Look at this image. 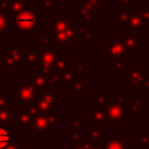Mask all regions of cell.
<instances>
[{
    "label": "cell",
    "mask_w": 149,
    "mask_h": 149,
    "mask_svg": "<svg viewBox=\"0 0 149 149\" xmlns=\"http://www.w3.org/2000/svg\"><path fill=\"white\" fill-rule=\"evenodd\" d=\"M61 118L55 114H44V113H36L33 116L31 128L30 130L34 133L35 136H43L51 126H59Z\"/></svg>",
    "instance_id": "obj_1"
},
{
    "label": "cell",
    "mask_w": 149,
    "mask_h": 149,
    "mask_svg": "<svg viewBox=\"0 0 149 149\" xmlns=\"http://www.w3.org/2000/svg\"><path fill=\"white\" fill-rule=\"evenodd\" d=\"M56 54L57 52L55 51V49L38 47V61L35 66V72H40L49 76L54 71Z\"/></svg>",
    "instance_id": "obj_2"
},
{
    "label": "cell",
    "mask_w": 149,
    "mask_h": 149,
    "mask_svg": "<svg viewBox=\"0 0 149 149\" xmlns=\"http://www.w3.org/2000/svg\"><path fill=\"white\" fill-rule=\"evenodd\" d=\"M36 24H38V19L33 9L23 10L14 16V26L15 30H29L33 29Z\"/></svg>",
    "instance_id": "obj_3"
},
{
    "label": "cell",
    "mask_w": 149,
    "mask_h": 149,
    "mask_svg": "<svg viewBox=\"0 0 149 149\" xmlns=\"http://www.w3.org/2000/svg\"><path fill=\"white\" fill-rule=\"evenodd\" d=\"M128 48L125 45L120 36L114 37L113 42L104 43V55L109 58H125L129 55Z\"/></svg>",
    "instance_id": "obj_4"
},
{
    "label": "cell",
    "mask_w": 149,
    "mask_h": 149,
    "mask_svg": "<svg viewBox=\"0 0 149 149\" xmlns=\"http://www.w3.org/2000/svg\"><path fill=\"white\" fill-rule=\"evenodd\" d=\"M37 95V92L29 83H22L17 86L15 91V99L19 104L27 106L35 101V98Z\"/></svg>",
    "instance_id": "obj_5"
},
{
    "label": "cell",
    "mask_w": 149,
    "mask_h": 149,
    "mask_svg": "<svg viewBox=\"0 0 149 149\" xmlns=\"http://www.w3.org/2000/svg\"><path fill=\"white\" fill-rule=\"evenodd\" d=\"M29 84L35 88L37 93L54 90L55 84L50 80L47 74L40 72H30L29 73Z\"/></svg>",
    "instance_id": "obj_6"
},
{
    "label": "cell",
    "mask_w": 149,
    "mask_h": 149,
    "mask_svg": "<svg viewBox=\"0 0 149 149\" xmlns=\"http://www.w3.org/2000/svg\"><path fill=\"white\" fill-rule=\"evenodd\" d=\"M104 111H105V116H106V123L105 125L118 126V123L123 120L125 109L122 106H120L115 101L108 102Z\"/></svg>",
    "instance_id": "obj_7"
},
{
    "label": "cell",
    "mask_w": 149,
    "mask_h": 149,
    "mask_svg": "<svg viewBox=\"0 0 149 149\" xmlns=\"http://www.w3.org/2000/svg\"><path fill=\"white\" fill-rule=\"evenodd\" d=\"M13 125L19 128L21 132L30 130L31 122H33V115L29 114L24 109H13Z\"/></svg>",
    "instance_id": "obj_8"
},
{
    "label": "cell",
    "mask_w": 149,
    "mask_h": 149,
    "mask_svg": "<svg viewBox=\"0 0 149 149\" xmlns=\"http://www.w3.org/2000/svg\"><path fill=\"white\" fill-rule=\"evenodd\" d=\"M29 3L20 0H0V12L3 14L16 15L23 10L29 9Z\"/></svg>",
    "instance_id": "obj_9"
},
{
    "label": "cell",
    "mask_w": 149,
    "mask_h": 149,
    "mask_svg": "<svg viewBox=\"0 0 149 149\" xmlns=\"http://www.w3.org/2000/svg\"><path fill=\"white\" fill-rule=\"evenodd\" d=\"M146 69H128L126 72V80L125 85L127 87L135 86V87H143V83L146 79Z\"/></svg>",
    "instance_id": "obj_10"
},
{
    "label": "cell",
    "mask_w": 149,
    "mask_h": 149,
    "mask_svg": "<svg viewBox=\"0 0 149 149\" xmlns=\"http://www.w3.org/2000/svg\"><path fill=\"white\" fill-rule=\"evenodd\" d=\"M52 36H54L56 44H59V45H76L78 42L77 33L73 26H71L69 29L64 31L52 34Z\"/></svg>",
    "instance_id": "obj_11"
},
{
    "label": "cell",
    "mask_w": 149,
    "mask_h": 149,
    "mask_svg": "<svg viewBox=\"0 0 149 149\" xmlns=\"http://www.w3.org/2000/svg\"><path fill=\"white\" fill-rule=\"evenodd\" d=\"M22 55V68H35L38 61V48L19 47Z\"/></svg>",
    "instance_id": "obj_12"
},
{
    "label": "cell",
    "mask_w": 149,
    "mask_h": 149,
    "mask_svg": "<svg viewBox=\"0 0 149 149\" xmlns=\"http://www.w3.org/2000/svg\"><path fill=\"white\" fill-rule=\"evenodd\" d=\"M77 8L79 10V15L77 16L78 20L90 22L92 20L98 19V10L95 8L87 6L83 0H77Z\"/></svg>",
    "instance_id": "obj_13"
},
{
    "label": "cell",
    "mask_w": 149,
    "mask_h": 149,
    "mask_svg": "<svg viewBox=\"0 0 149 149\" xmlns=\"http://www.w3.org/2000/svg\"><path fill=\"white\" fill-rule=\"evenodd\" d=\"M77 33V38L79 40H97L98 38V34L97 31H94L90 24H81V26H73Z\"/></svg>",
    "instance_id": "obj_14"
},
{
    "label": "cell",
    "mask_w": 149,
    "mask_h": 149,
    "mask_svg": "<svg viewBox=\"0 0 149 149\" xmlns=\"http://www.w3.org/2000/svg\"><path fill=\"white\" fill-rule=\"evenodd\" d=\"M71 15H66V16H59L52 20L51 23V31L52 34L56 33H61L64 31L66 29H69L71 27Z\"/></svg>",
    "instance_id": "obj_15"
},
{
    "label": "cell",
    "mask_w": 149,
    "mask_h": 149,
    "mask_svg": "<svg viewBox=\"0 0 149 149\" xmlns=\"http://www.w3.org/2000/svg\"><path fill=\"white\" fill-rule=\"evenodd\" d=\"M122 42L128 48L129 51H139L140 50V35L139 33H126L125 36H121Z\"/></svg>",
    "instance_id": "obj_16"
},
{
    "label": "cell",
    "mask_w": 149,
    "mask_h": 149,
    "mask_svg": "<svg viewBox=\"0 0 149 149\" xmlns=\"http://www.w3.org/2000/svg\"><path fill=\"white\" fill-rule=\"evenodd\" d=\"M71 64H72V59H71L70 56H68L65 52H57L55 64H54V71L62 72L65 69L70 68Z\"/></svg>",
    "instance_id": "obj_17"
},
{
    "label": "cell",
    "mask_w": 149,
    "mask_h": 149,
    "mask_svg": "<svg viewBox=\"0 0 149 149\" xmlns=\"http://www.w3.org/2000/svg\"><path fill=\"white\" fill-rule=\"evenodd\" d=\"M87 120L88 125H105L106 123V116L104 109H90L87 112Z\"/></svg>",
    "instance_id": "obj_18"
},
{
    "label": "cell",
    "mask_w": 149,
    "mask_h": 149,
    "mask_svg": "<svg viewBox=\"0 0 149 149\" xmlns=\"http://www.w3.org/2000/svg\"><path fill=\"white\" fill-rule=\"evenodd\" d=\"M88 137L92 142L102 143V126L101 125H88Z\"/></svg>",
    "instance_id": "obj_19"
},
{
    "label": "cell",
    "mask_w": 149,
    "mask_h": 149,
    "mask_svg": "<svg viewBox=\"0 0 149 149\" xmlns=\"http://www.w3.org/2000/svg\"><path fill=\"white\" fill-rule=\"evenodd\" d=\"M108 102V95L104 93L101 90L93 95V108L95 109H105Z\"/></svg>",
    "instance_id": "obj_20"
},
{
    "label": "cell",
    "mask_w": 149,
    "mask_h": 149,
    "mask_svg": "<svg viewBox=\"0 0 149 149\" xmlns=\"http://www.w3.org/2000/svg\"><path fill=\"white\" fill-rule=\"evenodd\" d=\"M70 90L72 93H87V80L83 77H77Z\"/></svg>",
    "instance_id": "obj_21"
},
{
    "label": "cell",
    "mask_w": 149,
    "mask_h": 149,
    "mask_svg": "<svg viewBox=\"0 0 149 149\" xmlns=\"http://www.w3.org/2000/svg\"><path fill=\"white\" fill-rule=\"evenodd\" d=\"M76 78H77V76H76V73L73 72V70L71 69V66L68 68V69H65L64 71L61 72V79H62V83H64V84L66 85L68 88L71 87V85L73 84V81L76 80Z\"/></svg>",
    "instance_id": "obj_22"
},
{
    "label": "cell",
    "mask_w": 149,
    "mask_h": 149,
    "mask_svg": "<svg viewBox=\"0 0 149 149\" xmlns=\"http://www.w3.org/2000/svg\"><path fill=\"white\" fill-rule=\"evenodd\" d=\"M130 16V9H115L114 10V23L115 24H121V23H127L128 19Z\"/></svg>",
    "instance_id": "obj_23"
},
{
    "label": "cell",
    "mask_w": 149,
    "mask_h": 149,
    "mask_svg": "<svg viewBox=\"0 0 149 149\" xmlns=\"http://www.w3.org/2000/svg\"><path fill=\"white\" fill-rule=\"evenodd\" d=\"M123 142H125V137L112 136L108 139L107 143L105 144V149H126Z\"/></svg>",
    "instance_id": "obj_24"
},
{
    "label": "cell",
    "mask_w": 149,
    "mask_h": 149,
    "mask_svg": "<svg viewBox=\"0 0 149 149\" xmlns=\"http://www.w3.org/2000/svg\"><path fill=\"white\" fill-rule=\"evenodd\" d=\"M109 66L113 68L115 72H123L128 66V63H126L123 58H109Z\"/></svg>",
    "instance_id": "obj_25"
},
{
    "label": "cell",
    "mask_w": 149,
    "mask_h": 149,
    "mask_svg": "<svg viewBox=\"0 0 149 149\" xmlns=\"http://www.w3.org/2000/svg\"><path fill=\"white\" fill-rule=\"evenodd\" d=\"M2 65H3V68L7 69L8 72H13L14 69L17 68L15 61L13 59V57H12L7 51H5L3 55H2Z\"/></svg>",
    "instance_id": "obj_26"
},
{
    "label": "cell",
    "mask_w": 149,
    "mask_h": 149,
    "mask_svg": "<svg viewBox=\"0 0 149 149\" xmlns=\"http://www.w3.org/2000/svg\"><path fill=\"white\" fill-rule=\"evenodd\" d=\"M13 111L0 109V127L1 126H14L13 125Z\"/></svg>",
    "instance_id": "obj_27"
},
{
    "label": "cell",
    "mask_w": 149,
    "mask_h": 149,
    "mask_svg": "<svg viewBox=\"0 0 149 149\" xmlns=\"http://www.w3.org/2000/svg\"><path fill=\"white\" fill-rule=\"evenodd\" d=\"M0 109L3 111H13V100L8 98L7 94H0Z\"/></svg>",
    "instance_id": "obj_28"
},
{
    "label": "cell",
    "mask_w": 149,
    "mask_h": 149,
    "mask_svg": "<svg viewBox=\"0 0 149 149\" xmlns=\"http://www.w3.org/2000/svg\"><path fill=\"white\" fill-rule=\"evenodd\" d=\"M71 69L73 70L77 77H81L84 73L87 72V63H73L72 62Z\"/></svg>",
    "instance_id": "obj_29"
},
{
    "label": "cell",
    "mask_w": 149,
    "mask_h": 149,
    "mask_svg": "<svg viewBox=\"0 0 149 149\" xmlns=\"http://www.w3.org/2000/svg\"><path fill=\"white\" fill-rule=\"evenodd\" d=\"M142 99L140 98V95H136V98H135V100H133L132 101V104H130V111L128 112L129 114H134V113H140L143 108H144V106H146V102L144 104H141V105H139V102L141 101Z\"/></svg>",
    "instance_id": "obj_30"
},
{
    "label": "cell",
    "mask_w": 149,
    "mask_h": 149,
    "mask_svg": "<svg viewBox=\"0 0 149 149\" xmlns=\"http://www.w3.org/2000/svg\"><path fill=\"white\" fill-rule=\"evenodd\" d=\"M10 140L12 137L9 136L8 132L5 128L0 127V149H5L10 143Z\"/></svg>",
    "instance_id": "obj_31"
},
{
    "label": "cell",
    "mask_w": 149,
    "mask_h": 149,
    "mask_svg": "<svg viewBox=\"0 0 149 149\" xmlns=\"http://www.w3.org/2000/svg\"><path fill=\"white\" fill-rule=\"evenodd\" d=\"M81 116L73 115L72 116V134H81Z\"/></svg>",
    "instance_id": "obj_32"
},
{
    "label": "cell",
    "mask_w": 149,
    "mask_h": 149,
    "mask_svg": "<svg viewBox=\"0 0 149 149\" xmlns=\"http://www.w3.org/2000/svg\"><path fill=\"white\" fill-rule=\"evenodd\" d=\"M41 43H42V47L44 48H51V49H55L56 47V42L54 40V36H43L41 37Z\"/></svg>",
    "instance_id": "obj_33"
},
{
    "label": "cell",
    "mask_w": 149,
    "mask_h": 149,
    "mask_svg": "<svg viewBox=\"0 0 149 149\" xmlns=\"http://www.w3.org/2000/svg\"><path fill=\"white\" fill-rule=\"evenodd\" d=\"M137 13L141 16V19L144 21V23L146 24H149V7L142 5L140 7V9H137Z\"/></svg>",
    "instance_id": "obj_34"
},
{
    "label": "cell",
    "mask_w": 149,
    "mask_h": 149,
    "mask_svg": "<svg viewBox=\"0 0 149 149\" xmlns=\"http://www.w3.org/2000/svg\"><path fill=\"white\" fill-rule=\"evenodd\" d=\"M38 3L42 9H54L56 8V5H57L56 0H40Z\"/></svg>",
    "instance_id": "obj_35"
},
{
    "label": "cell",
    "mask_w": 149,
    "mask_h": 149,
    "mask_svg": "<svg viewBox=\"0 0 149 149\" xmlns=\"http://www.w3.org/2000/svg\"><path fill=\"white\" fill-rule=\"evenodd\" d=\"M116 104H119L120 106H125L126 104H129L130 102V98L128 94H118L115 97V100H114Z\"/></svg>",
    "instance_id": "obj_36"
},
{
    "label": "cell",
    "mask_w": 149,
    "mask_h": 149,
    "mask_svg": "<svg viewBox=\"0 0 149 149\" xmlns=\"http://www.w3.org/2000/svg\"><path fill=\"white\" fill-rule=\"evenodd\" d=\"M8 27V20L6 14H3L2 12H0V34L3 33Z\"/></svg>",
    "instance_id": "obj_37"
},
{
    "label": "cell",
    "mask_w": 149,
    "mask_h": 149,
    "mask_svg": "<svg viewBox=\"0 0 149 149\" xmlns=\"http://www.w3.org/2000/svg\"><path fill=\"white\" fill-rule=\"evenodd\" d=\"M87 6L92 8H102V0H83Z\"/></svg>",
    "instance_id": "obj_38"
},
{
    "label": "cell",
    "mask_w": 149,
    "mask_h": 149,
    "mask_svg": "<svg viewBox=\"0 0 149 149\" xmlns=\"http://www.w3.org/2000/svg\"><path fill=\"white\" fill-rule=\"evenodd\" d=\"M136 141H140L141 144H144V146L149 147V132H147V133H141L140 137H137Z\"/></svg>",
    "instance_id": "obj_39"
},
{
    "label": "cell",
    "mask_w": 149,
    "mask_h": 149,
    "mask_svg": "<svg viewBox=\"0 0 149 149\" xmlns=\"http://www.w3.org/2000/svg\"><path fill=\"white\" fill-rule=\"evenodd\" d=\"M24 148L23 142H10L5 149H22Z\"/></svg>",
    "instance_id": "obj_40"
},
{
    "label": "cell",
    "mask_w": 149,
    "mask_h": 149,
    "mask_svg": "<svg viewBox=\"0 0 149 149\" xmlns=\"http://www.w3.org/2000/svg\"><path fill=\"white\" fill-rule=\"evenodd\" d=\"M135 0H120V9H125V8H129V5L133 3Z\"/></svg>",
    "instance_id": "obj_41"
},
{
    "label": "cell",
    "mask_w": 149,
    "mask_h": 149,
    "mask_svg": "<svg viewBox=\"0 0 149 149\" xmlns=\"http://www.w3.org/2000/svg\"><path fill=\"white\" fill-rule=\"evenodd\" d=\"M88 149H105V147L102 146V143H95V142H92L91 147Z\"/></svg>",
    "instance_id": "obj_42"
},
{
    "label": "cell",
    "mask_w": 149,
    "mask_h": 149,
    "mask_svg": "<svg viewBox=\"0 0 149 149\" xmlns=\"http://www.w3.org/2000/svg\"><path fill=\"white\" fill-rule=\"evenodd\" d=\"M20 1H23V2H27V3H36L40 0H20Z\"/></svg>",
    "instance_id": "obj_43"
},
{
    "label": "cell",
    "mask_w": 149,
    "mask_h": 149,
    "mask_svg": "<svg viewBox=\"0 0 149 149\" xmlns=\"http://www.w3.org/2000/svg\"><path fill=\"white\" fill-rule=\"evenodd\" d=\"M57 3H70L71 0H56Z\"/></svg>",
    "instance_id": "obj_44"
},
{
    "label": "cell",
    "mask_w": 149,
    "mask_h": 149,
    "mask_svg": "<svg viewBox=\"0 0 149 149\" xmlns=\"http://www.w3.org/2000/svg\"><path fill=\"white\" fill-rule=\"evenodd\" d=\"M1 93H2V90H1V88H0V94H1Z\"/></svg>",
    "instance_id": "obj_45"
},
{
    "label": "cell",
    "mask_w": 149,
    "mask_h": 149,
    "mask_svg": "<svg viewBox=\"0 0 149 149\" xmlns=\"http://www.w3.org/2000/svg\"><path fill=\"white\" fill-rule=\"evenodd\" d=\"M126 149H133V148H126Z\"/></svg>",
    "instance_id": "obj_46"
},
{
    "label": "cell",
    "mask_w": 149,
    "mask_h": 149,
    "mask_svg": "<svg viewBox=\"0 0 149 149\" xmlns=\"http://www.w3.org/2000/svg\"><path fill=\"white\" fill-rule=\"evenodd\" d=\"M22 149H26V148H22Z\"/></svg>",
    "instance_id": "obj_47"
}]
</instances>
